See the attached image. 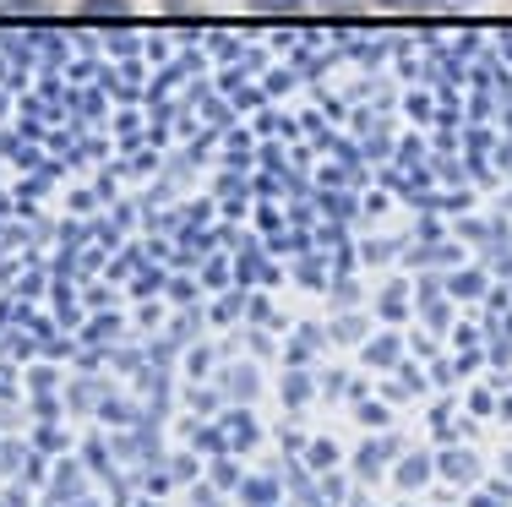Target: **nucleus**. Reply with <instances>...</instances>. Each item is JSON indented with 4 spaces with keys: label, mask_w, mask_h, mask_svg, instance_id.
Listing matches in <instances>:
<instances>
[{
    "label": "nucleus",
    "mask_w": 512,
    "mask_h": 507,
    "mask_svg": "<svg viewBox=\"0 0 512 507\" xmlns=\"http://www.w3.org/2000/svg\"><path fill=\"white\" fill-rule=\"evenodd\" d=\"M88 17H126V0H88Z\"/></svg>",
    "instance_id": "f257e3e1"
},
{
    "label": "nucleus",
    "mask_w": 512,
    "mask_h": 507,
    "mask_svg": "<svg viewBox=\"0 0 512 507\" xmlns=\"http://www.w3.org/2000/svg\"><path fill=\"white\" fill-rule=\"evenodd\" d=\"M256 6H262V11H295L300 0H256Z\"/></svg>",
    "instance_id": "f03ea898"
},
{
    "label": "nucleus",
    "mask_w": 512,
    "mask_h": 507,
    "mask_svg": "<svg viewBox=\"0 0 512 507\" xmlns=\"http://www.w3.org/2000/svg\"><path fill=\"white\" fill-rule=\"evenodd\" d=\"M387 6H431V0H387Z\"/></svg>",
    "instance_id": "7ed1b4c3"
},
{
    "label": "nucleus",
    "mask_w": 512,
    "mask_h": 507,
    "mask_svg": "<svg viewBox=\"0 0 512 507\" xmlns=\"http://www.w3.org/2000/svg\"><path fill=\"white\" fill-rule=\"evenodd\" d=\"M316 6H338V0H316Z\"/></svg>",
    "instance_id": "20e7f679"
}]
</instances>
